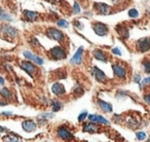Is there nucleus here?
Here are the masks:
<instances>
[{"mask_svg": "<svg viewBox=\"0 0 150 142\" xmlns=\"http://www.w3.org/2000/svg\"><path fill=\"white\" fill-rule=\"evenodd\" d=\"M48 54H50V58L54 60H64L67 58V53L63 46H54V48H50Z\"/></svg>", "mask_w": 150, "mask_h": 142, "instance_id": "f257e3e1", "label": "nucleus"}, {"mask_svg": "<svg viewBox=\"0 0 150 142\" xmlns=\"http://www.w3.org/2000/svg\"><path fill=\"white\" fill-rule=\"evenodd\" d=\"M46 36H47L50 39L52 40H56V41H64L65 39V35L62 31H60L59 29H56V28H48L45 32Z\"/></svg>", "mask_w": 150, "mask_h": 142, "instance_id": "f03ea898", "label": "nucleus"}, {"mask_svg": "<svg viewBox=\"0 0 150 142\" xmlns=\"http://www.w3.org/2000/svg\"><path fill=\"white\" fill-rule=\"evenodd\" d=\"M0 31L8 38H16L18 36V34H19L18 30L16 28H13V26L8 25V24H2L1 27H0Z\"/></svg>", "mask_w": 150, "mask_h": 142, "instance_id": "7ed1b4c3", "label": "nucleus"}, {"mask_svg": "<svg viewBox=\"0 0 150 142\" xmlns=\"http://www.w3.org/2000/svg\"><path fill=\"white\" fill-rule=\"evenodd\" d=\"M20 67L23 69L25 72H27L30 76H34V74L36 73L37 68H36L35 64H33V62L31 61H23V62L20 63Z\"/></svg>", "mask_w": 150, "mask_h": 142, "instance_id": "20e7f679", "label": "nucleus"}, {"mask_svg": "<svg viewBox=\"0 0 150 142\" xmlns=\"http://www.w3.org/2000/svg\"><path fill=\"white\" fill-rule=\"evenodd\" d=\"M136 48L140 53L148 52L150 50V38L145 37L137 40V42H136Z\"/></svg>", "mask_w": 150, "mask_h": 142, "instance_id": "39448f33", "label": "nucleus"}, {"mask_svg": "<svg viewBox=\"0 0 150 142\" xmlns=\"http://www.w3.org/2000/svg\"><path fill=\"white\" fill-rule=\"evenodd\" d=\"M112 69H113V73L116 76L117 78H120V80H125V76H127V69L125 66H122L119 63L112 65Z\"/></svg>", "mask_w": 150, "mask_h": 142, "instance_id": "423d86ee", "label": "nucleus"}, {"mask_svg": "<svg viewBox=\"0 0 150 142\" xmlns=\"http://www.w3.org/2000/svg\"><path fill=\"white\" fill-rule=\"evenodd\" d=\"M93 30L94 32L99 36H105L108 33V27L105 24L101 23V22H97V23L93 24Z\"/></svg>", "mask_w": 150, "mask_h": 142, "instance_id": "0eeeda50", "label": "nucleus"}, {"mask_svg": "<svg viewBox=\"0 0 150 142\" xmlns=\"http://www.w3.org/2000/svg\"><path fill=\"white\" fill-rule=\"evenodd\" d=\"M83 59V46H79L78 50L75 52L74 56L70 59V64L72 65H80Z\"/></svg>", "mask_w": 150, "mask_h": 142, "instance_id": "6e6552de", "label": "nucleus"}, {"mask_svg": "<svg viewBox=\"0 0 150 142\" xmlns=\"http://www.w3.org/2000/svg\"><path fill=\"white\" fill-rule=\"evenodd\" d=\"M23 56L25 57L27 60L31 61V62H33L34 64H36V65H42L44 63L43 59L40 58L39 56H36V55H34L33 53L29 52V50H25V52L23 53Z\"/></svg>", "mask_w": 150, "mask_h": 142, "instance_id": "1a4fd4ad", "label": "nucleus"}, {"mask_svg": "<svg viewBox=\"0 0 150 142\" xmlns=\"http://www.w3.org/2000/svg\"><path fill=\"white\" fill-rule=\"evenodd\" d=\"M57 133H58V136L62 140H72L74 138V135L66 127H60L58 129V131H57Z\"/></svg>", "mask_w": 150, "mask_h": 142, "instance_id": "9d476101", "label": "nucleus"}, {"mask_svg": "<svg viewBox=\"0 0 150 142\" xmlns=\"http://www.w3.org/2000/svg\"><path fill=\"white\" fill-rule=\"evenodd\" d=\"M92 73L97 82H104L107 80V76H106V74H105V72L103 70H101V69H99L98 67L95 66L94 68L92 69Z\"/></svg>", "mask_w": 150, "mask_h": 142, "instance_id": "9b49d317", "label": "nucleus"}, {"mask_svg": "<svg viewBox=\"0 0 150 142\" xmlns=\"http://www.w3.org/2000/svg\"><path fill=\"white\" fill-rule=\"evenodd\" d=\"M94 9L99 15H107L110 11V6L106 3L103 2H96L94 3Z\"/></svg>", "mask_w": 150, "mask_h": 142, "instance_id": "f8f14e48", "label": "nucleus"}, {"mask_svg": "<svg viewBox=\"0 0 150 142\" xmlns=\"http://www.w3.org/2000/svg\"><path fill=\"white\" fill-rule=\"evenodd\" d=\"M22 128L25 132H28V133H31V132H34L37 128V124L35 123L32 119H26L22 123Z\"/></svg>", "mask_w": 150, "mask_h": 142, "instance_id": "ddd939ff", "label": "nucleus"}, {"mask_svg": "<svg viewBox=\"0 0 150 142\" xmlns=\"http://www.w3.org/2000/svg\"><path fill=\"white\" fill-rule=\"evenodd\" d=\"M88 119H90V121H92V123L99 124V125H109V124H110L108 119H106L104 116L99 115V114L88 115Z\"/></svg>", "mask_w": 150, "mask_h": 142, "instance_id": "4468645a", "label": "nucleus"}, {"mask_svg": "<svg viewBox=\"0 0 150 142\" xmlns=\"http://www.w3.org/2000/svg\"><path fill=\"white\" fill-rule=\"evenodd\" d=\"M50 89H52V94L57 95V96H62V95H64L66 93L65 87L62 84H60V82H54Z\"/></svg>", "mask_w": 150, "mask_h": 142, "instance_id": "2eb2a0df", "label": "nucleus"}, {"mask_svg": "<svg viewBox=\"0 0 150 142\" xmlns=\"http://www.w3.org/2000/svg\"><path fill=\"white\" fill-rule=\"evenodd\" d=\"M23 17L27 22H34L37 20L38 13L36 11H24Z\"/></svg>", "mask_w": 150, "mask_h": 142, "instance_id": "dca6fc26", "label": "nucleus"}, {"mask_svg": "<svg viewBox=\"0 0 150 142\" xmlns=\"http://www.w3.org/2000/svg\"><path fill=\"white\" fill-rule=\"evenodd\" d=\"M0 96L2 97L4 100L11 101L13 99V93L8 88H4L3 87V88L0 89Z\"/></svg>", "mask_w": 150, "mask_h": 142, "instance_id": "f3484780", "label": "nucleus"}, {"mask_svg": "<svg viewBox=\"0 0 150 142\" xmlns=\"http://www.w3.org/2000/svg\"><path fill=\"white\" fill-rule=\"evenodd\" d=\"M93 55H94L95 59H97V60H99V61H102V62H104V63H106L107 61H108V58H107L106 54H105L102 50H99V48L94 50H93Z\"/></svg>", "mask_w": 150, "mask_h": 142, "instance_id": "a211bd4d", "label": "nucleus"}, {"mask_svg": "<svg viewBox=\"0 0 150 142\" xmlns=\"http://www.w3.org/2000/svg\"><path fill=\"white\" fill-rule=\"evenodd\" d=\"M97 103H98L100 109H102L104 112H112L113 108H112V105H111L110 103L106 102V101H104V100H101V99H99Z\"/></svg>", "mask_w": 150, "mask_h": 142, "instance_id": "6ab92c4d", "label": "nucleus"}, {"mask_svg": "<svg viewBox=\"0 0 150 142\" xmlns=\"http://www.w3.org/2000/svg\"><path fill=\"white\" fill-rule=\"evenodd\" d=\"M82 130H83V132H88V133H94V132H97V131H98V127H97L96 124H95V123H92V121H90V123H86V125L83 126Z\"/></svg>", "mask_w": 150, "mask_h": 142, "instance_id": "aec40b11", "label": "nucleus"}, {"mask_svg": "<svg viewBox=\"0 0 150 142\" xmlns=\"http://www.w3.org/2000/svg\"><path fill=\"white\" fill-rule=\"evenodd\" d=\"M0 20H1V21H5V22H11L13 21V18H11L8 13H5L2 9H0Z\"/></svg>", "mask_w": 150, "mask_h": 142, "instance_id": "412c9836", "label": "nucleus"}, {"mask_svg": "<svg viewBox=\"0 0 150 142\" xmlns=\"http://www.w3.org/2000/svg\"><path fill=\"white\" fill-rule=\"evenodd\" d=\"M62 107H63V104L60 102V101H58V100L52 101V111H54V112H57V111L61 110Z\"/></svg>", "mask_w": 150, "mask_h": 142, "instance_id": "4be33fe9", "label": "nucleus"}, {"mask_svg": "<svg viewBox=\"0 0 150 142\" xmlns=\"http://www.w3.org/2000/svg\"><path fill=\"white\" fill-rule=\"evenodd\" d=\"M116 29H117V33H119V35H121L123 38L129 37V30H127V28L123 27V29H121V26H119Z\"/></svg>", "mask_w": 150, "mask_h": 142, "instance_id": "5701e85b", "label": "nucleus"}, {"mask_svg": "<svg viewBox=\"0 0 150 142\" xmlns=\"http://www.w3.org/2000/svg\"><path fill=\"white\" fill-rule=\"evenodd\" d=\"M3 140L4 141H20V137L16 135H6L3 137Z\"/></svg>", "mask_w": 150, "mask_h": 142, "instance_id": "b1692460", "label": "nucleus"}, {"mask_svg": "<svg viewBox=\"0 0 150 142\" xmlns=\"http://www.w3.org/2000/svg\"><path fill=\"white\" fill-rule=\"evenodd\" d=\"M127 15H129V18H132V19H136V18L139 17V13H138L137 9H131L129 11V13H127Z\"/></svg>", "mask_w": 150, "mask_h": 142, "instance_id": "393cba45", "label": "nucleus"}, {"mask_svg": "<svg viewBox=\"0 0 150 142\" xmlns=\"http://www.w3.org/2000/svg\"><path fill=\"white\" fill-rule=\"evenodd\" d=\"M58 26L60 28H68L69 27V23L66 21V20H64V19H60V20H58Z\"/></svg>", "mask_w": 150, "mask_h": 142, "instance_id": "a878e982", "label": "nucleus"}, {"mask_svg": "<svg viewBox=\"0 0 150 142\" xmlns=\"http://www.w3.org/2000/svg\"><path fill=\"white\" fill-rule=\"evenodd\" d=\"M140 88H144L145 86H147V84H150V76H148V77L146 78H143V80H141V82H140Z\"/></svg>", "mask_w": 150, "mask_h": 142, "instance_id": "bb28decb", "label": "nucleus"}, {"mask_svg": "<svg viewBox=\"0 0 150 142\" xmlns=\"http://www.w3.org/2000/svg\"><path fill=\"white\" fill-rule=\"evenodd\" d=\"M88 117V111L86 110H84V111H82L81 113H80L79 115H78V117H77V119H78V121L79 123H82V121H84V119Z\"/></svg>", "mask_w": 150, "mask_h": 142, "instance_id": "cd10ccee", "label": "nucleus"}, {"mask_svg": "<svg viewBox=\"0 0 150 142\" xmlns=\"http://www.w3.org/2000/svg\"><path fill=\"white\" fill-rule=\"evenodd\" d=\"M143 66H144V71H145V73L150 74V61H144L143 63Z\"/></svg>", "mask_w": 150, "mask_h": 142, "instance_id": "c85d7f7f", "label": "nucleus"}, {"mask_svg": "<svg viewBox=\"0 0 150 142\" xmlns=\"http://www.w3.org/2000/svg\"><path fill=\"white\" fill-rule=\"evenodd\" d=\"M80 11H81V9H80L79 3L75 2L74 5H73V13H74V15H78V13H80Z\"/></svg>", "mask_w": 150, "mask_h": 142, "instance_id": "c756f323", "label": "nucleus"}, {"mask_svg": "<svg viewBox=\"0 0 150 142\" xmlns=\"http://www.w3.org/2000/svg\"><path fill=\"white\" fill-rule=\"evenodd\" d=\"M136 137H137L138 140H145L147 136H146V133H144V132H137Z\"/></svg>", "mask_w": 150, "mask_h": 142, "instance_id": "7c9ffc66", "label": "nucleus"}, {"mask_svg": "<svg viewBox=\"0 0 150 142\" xmlns=\"http://www.w3.org/2000/svg\"><path fill=\"white\" fill-rule=\"evenodd\" d=\"M73 92L77 95H78V92H80V94H83V90H82V88L79 86V84H77V87H75L74 90H73Z\"/></svg>", "mask_w": 150, "mask_h": 142, "instance_id": "2f4dec72", "label": "nucleus"}, {"mask_svg": "<svg viewBox=\"0 0 150 142\" xmlns=\"http://www.w3.org/2000/svg\"><path fill=\"white\" fill-rule=\"evenodd\" d=\"M112 54H114V55H116V56H118V57H120L121 55V50H119L118 48H112Z\"/></svg>", "mask_w": 150, "mask_h": 142, "instance_id": "473e14b6", "label": "nucleus"}, {"mask_svg": "<svg viewBox=\"0 0 150 142\" xmlns=\"http://www.w3.org/2000/svg\"><path fill=\"white\" fill-rule=\"evenodd\" d=\"M141 80H142V77H141V75H140V74L136 73L135 75H134V82H137V84H140Z\"/></svg>", "mask_w": 150, "mask_h": 142, "instance_id": "72a5a7b5", "label": "nucleus"}, {"mask_svg": "<svg viewBox=\"0 0 150 142\" xmlns=\"http://www.w3.org/2000/svg\"><path fill=\"white\" fill-rule=\"evenodd\" d=\"M144 101H145L147 104L150 105V94H146L145 96H144Z\"/></svg>", "mask_w": 150, "mask_h": 142, "instance_id": "f704fd0d", "label": "nucleus"}, {"mask_svg": "<svg viewBox=\"0 0 150 142\" xmlns=\"http://www.w3.org/2000/svg\"><path fill=\"white\" fill-rule=\"evenodd\" d=\"M2 115H4V116H11L13 112L11 111H4V112H2Z\"/></svg>", "mask_w": 150, "mask_h": 142, "instance_id": "c9c22d12", "label": "nucleus"}, {"mask_svg": "<svg viewBox=\"0 0 150 142\" xmlns=\"http://www.w3.org/2000/svg\"><path fill=\"white\" fill-rule=\"evenodd\" d=\"M79 23H80V22L75 21V22H74V26H75V27L79 28V29H82V27H83V26H82V25H79Z\"/></svg>", "mask_w": 150, "mask_h": 142, "instance_id": "e433bc0d", "label": "nucleus"}, {"mask_svg": "<svg viewBox=\"0 0 150 142\" xmlns=\"http://www.w3.org/2000/svg\"><path fill=\"white\" fill-rule=\"evenodd\" d=\"M4 84H5V80L2 77V76H0V88H1Z\"/></svg>", "mask_w": 150, "mask_h": 142, "instance_id": "4c0bfd02", "label": "nucleus"}, {"mask_svg": "<svg viewBox=\"0 0 150 142\" xmlns=\"http://www.w3.org/2000/svg\"><path fill=\"white\" fill-rule=\"evenodd\" d=\"M6 131V129H5V128H3V127H1V126H0V134L1 133H3V132H5Z\"/></svg>", "mask_w": 150, "mask_h": 142, "instance_id": "58836bf2", "label": "nucleus"}, {"mask_svg": "<svg viewBox=\"0 0 150 142\" xmlns=\"http://www.w3.org/2000/svg\"><path fill=\"white\" fill-rule=\"evenodd\" d=\"M6 105V101H0V106H5Z\"/></svg>", "mask_w": 150, "mask_h": 142, "instance_id": "ea45409f", "label": "nucleus"}]
</instances>
